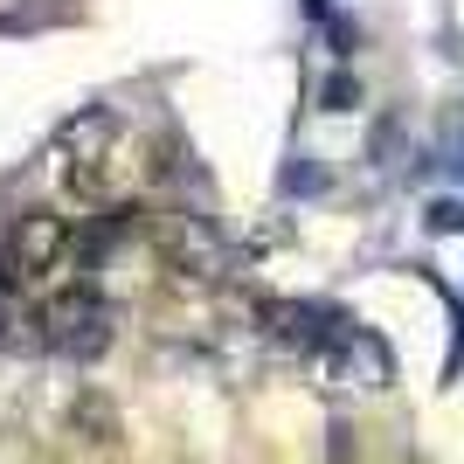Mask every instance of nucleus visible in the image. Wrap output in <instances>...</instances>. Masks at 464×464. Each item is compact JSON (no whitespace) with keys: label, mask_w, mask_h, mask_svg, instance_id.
I'll return each instance as SVG.
<instances>
[{"label":"nucleus","mask_w":464,"mask_h":464,"mask_svg":"<svg viewBox=\"0 0 464 464\" xmlns=\"http://www.w3.org/2000/svg\"><path fill=\"white\" fill-rule=\"evenodd\" d=\"M70 256H77V229H70V215L56 208H28L14 222V236H7V271L21 277V285H56L63 271H70Z\"/></svg>","instance_id":"obj_1"},{"label":"nucleus","mask_w":464,"mask_h":464,"mask_svg":"<svg viewBox=\"0 0 464 464\" xmlns=\"http://www.w3.org/2000/svg\"><path fill=\"white\" fill-rule=\"evenodd\" d=\"M118 118L111 111H91L77 118L70 132H63V180H70V194L77 201H111V174H118Z\"/></svg>","instance_id":"obj_2"},{"label":"nucleus","mask_w":464,"mask_h":464,"mask_svg":"<svg viewBox=\"0 0 464 464\" xmlns=\"http://www.w3.org/2000/svg\"><path fill=\"white\" fill-rule=\"evenodd\" d=\"M118 333V305L97 291H56L42 305V340L56 353H104Z\"/></svg>","instance_id":"obj_3"},{"label":"nucleus","mask_w":464,"mask_h":464,"mask_svg":"<svg viewBox=\"0 0 464 464\" xmlns=\"http://www.w3.org/2000/svg\"><path fill=\"white\" fill-rule=\"evenodd\" d=\"M319 374H326V388H353V395H374V388H388V353L374 333H353V326H333L326 340H319Z\"/></svg>","instance_id":"obj_4"},{"label":"nucleus","mask_w":464,"mask_h":464,"mask_svg":"<svg viewBox=\"0 0 464 464\" xmlns=\"http://www.w3.org/2000/svg\"><path fill=\"white\" fill-rule=\"evenodd\" d=\"M160 250L174 256V271L188 277H222V264H229V250H222V236L201 222V215H160Z\"/></svg>","instance_id":"obj_5"},{"label":"nucleus","mask_w":464,"mask_h":464,"mask_svg":"<svg viewBox=\"0 0 464 464\" xmlns=\"http://www.w3.org/2000/svg\"><path fill=\"white\" fill-rule=\"evenodd\" d=\"M0 326H7V298H0Z\"/></svg>","instance_id":"obj_6"}]
</instances>
